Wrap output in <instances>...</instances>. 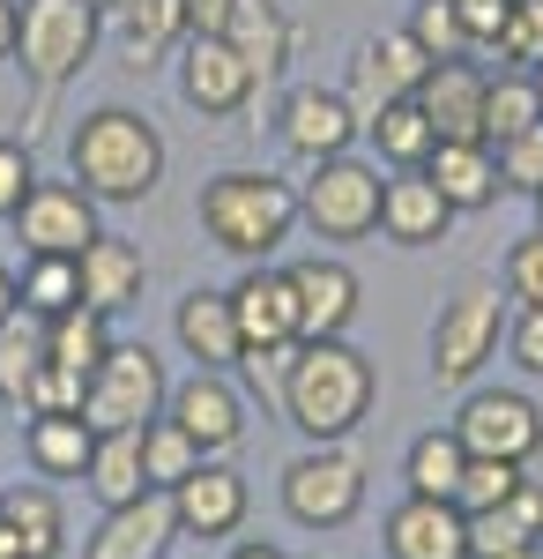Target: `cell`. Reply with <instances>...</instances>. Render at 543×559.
I'll return each mask as SVG.
<instances>
[{
    "label": "cell",
    "instance_id": "cell-1",
    "mask_svg": "<svg viewBox=\"0 0 543 559\" xmlns=\"http://www.w3.org/2000/svg\"><path fill=\"white\" fill-rule=\"evenodd\" d=\"M68 173H75V187L97 210L105 202H120V210L126 202H149L157 179H165V134L134 105H97L68 134Z\"/></svg>",
    "mask_w": 543,
    "mask_h": 559
},
{
    "label": "cell",
    "instance_id": "cell-2",
    "mask_svg": "<svg viewBox=\"0 0 543 559\" xmlns=\"http://www.w3.org/2000/svg\"><path fill=\"white\" fill-rule=\"evenodd\" d=\"M373 395H379L373 358L350 344V336H328V344H298L276 403H283V418L305 440H350V432L373 418Z\"/></svg>",
    "mask_w": 543,
    "mask_h": 559
},
{
    "label": "cell",
    "instance_id": "cell-3",
    "mask_svg": "<svg viewBox=\"0 0 543 559\" xmlns=\"http://www.w3.org/2000/svg\"><path fill=\"white\" fill-rule=\"evenodd\" d=\"M298 224V187L276 173H216L202 187V231L224 254L239 261H268Z\"/></svg>",
    "mask_w": 543,
    "mask_h": 559
},
{
    "label": "cell",
    "instance_id": "cell-4",
    "mask_svg": "<svg viewBox=\"0 0 543 559\" xmlns=\"http://www.w3.org/2000/svg\"><path fill=\"white\" fill-rule=\"evenodd\" d=\"M97 38H105V8L97 0H23L15 68L38 83V97H52V90H68L89 68Z\"/></svg>",
    "mask_w": 543,
    "mask_h": 559
},
{
    "label": "cell",
    "instance_id": "cell-5",
    "mask_svg": "<svg viewBox=\"0 0 543 559\" xmlns=\"http://www.w3.org/2000/svg\"><path fill=\"white\" fill-rule=\"evenodd\" d=\"M365 508V455L350 440H313L283 471V515L298 530H342Z\"/></svg>",
    "mask_w": 543,
    "mask_h": 559
},
{
    "label": "cell",
    "instance_id": "cell-6",
    "mask_svg": "<svg viewBox=\"0 0 543 559\" xmlns=\"http://www.w3.org/2000/svg\"><path fill=\"white\" fill-rule=\"evenodd\" d=\"M499 336H506L499 284H461L455 299L439 306V321H432V381L469 388L492 358H499Z\"/></svg>",
    "mask_w": 543,
    "mask_h": 559
},
{
    "label": "cell",
    "instance_id": "cell-7",
    "mask_svg": "<svg viewBox=\"0 0 543 559\" xmlns=\"http://www.w3.org/2000/svg\"><path fill=\"white\" fill-rule=\"evenodd\" d=\"M165 366H157V350L149 344H112L105 350V366L89 373L83 388V418L97 432H142L149 418H165Z\"/></svg>",
    "mask_w": 543,
    "mask_h": 559
},
{
    "label": "cell",
    "instance_id": "cell-8",
    "mask_svg": "<svg viewBox=\"0 0 543 559\" xmlns=\"http://www.w3.org/2000/svg\"><path fill=\"white\" fill-rule=\"evenodd\" d=\"M379 187H387L379 165H365V157H328V165H313L305 187H298V224H313L335 247L373 239L379 231Z\"/></svg>",
    "mask_w": 543,
    "mask_h": 559
},
{
    "label": "cell",
    "instance_id": "cell-9",
    "mask_svg": "<svg viewBox=\"0 0 543 559\" xmlns=\"http://www.w3.org/2000/svg\"><path fill=\"white\" fill-rule=\"evenodd\" d=\"M455 440L469 455H492V463H536L543 455V411L521 388H469L455 411Z\"/></svg>",
    "mask_w": 543,
    "mask_h": 559
},
{
    "label": "cell",
    "instance_id": "cell-10",
    "mask_svg": "<svg viewBox=\"0 0 543 559\" xmlns=\"http://www.w3.org/2000/svg\"><path fill=\"white\" fill-rule=\"evenodd\" d=\"M8 224H15L23 254H68V261H75L89 239L105 231V224H97V202H89L75 179H38Z\"/></svg>",
    "mask_w": 543,
    "mask_h": 559
},
{
    "label": "cell",
    "instance_id": "cell-11",
    "mask_svg": "<svg viewBox=\"0 0 543 559\" xmlns=\"http://www.w3.org/2000/svg\"><path fill=\"white\" fill-rule=\"evenodd\" d=\"M276 134H283V150H291L298 165H328V157H350V142L365 134V120H358V105H350L342 90L298 83L291 97H283Z\"/></svg>",
    "mask_w": 543,
    "mask_h": 559
},
{
    "label": "cell",
    "instance_id": "cell-12",
    "mask_svg": "<svg viewBox=\"0 0 543 559\" xmlns=\"http://www.w3.org/2000/svg\"><path fill=\"white\" fill-rule=\"evenodd\" d=\"M179 97H186L202 120L246 112L253 75H246V60L224 45V31H186V45H179Z\"/></svg>",
    "mask_w": 543,
    "mask_h": 559
},
{
    "label": "cell",
    "instance_id": "cell-13",
    "mask_svg": "<svg viewBox=\"0 0 543 559\" xmlns=\"http://www.w3.org/2000/svg\"><path fill=\"white\" fill-rule=\"evenodd\" d=\"M165 418L216 463V455H231V448L246 440V395L224 381V373H202V366H194V381H179L165 395Z\"/></svg>",
    "mask_w": 543,
    "mask_h": 559
},
{
    "label": "cell",
    "instance_id": "cell-14",
    "mask_svg": "<svg viewBox=\"0 0 543 559\" xmlns=\"http://www.w3.org/2000/svg\"><path fill=\"white\" fill-rule=\"evenodd\" d=\"M432 75V52H424L410 31H379V38L358 45V68H350V105H358V120H373L379 105H395V97H418V83Z\"/></svg>",
    "mask_w": 543,
    "mask_h": 559
},
{
    "label": "cell",
    "instance_id": "cell-15",
    "mask_svg": "<svg viewBox=\"0 0 543 559\" xmlns=\"http://www.w3.org/2000/svg\"><path fill=\"white\" fill-rule=\"evenodd\" d=\"M291 292H298V344H328V336H350L358 321V276L350 261H328V254H305L291 261Z\"/></svg>",
    "mask_w": 543,
    "mask_h": 559
},
{
    "label": "cell",
    "instance_id": "cell-16",
    "mask_svg": "<svg viewBox=\"0 0 543 559\" xmlns=\"http://www.w3.org/2000/svg\"><path fill=\"white\" fill-rule=\"evenodd\" d=\"M231 313H239V336H246V350L298 344V292H291V269H276V261H246V276L231 284Z\"/></svg>",
    "mask_w": 543,
    "mask_h": 559
},
{
    "label": "cell",
    "instance_id": "cell-17",
    "mask_svg": "<svg viewBox=\"0 0 543 559\" xmlns=\"http://www.w3.org/2000/svg\"><path fill=\"white\" fill-rule=\"evenodd\" d=\"M246 508H253L246 477L231 471L224 455H216V463H202L194 477H179V485H171V515H179V537H231V530L246 522Z\"/></svg>",
    "mask_w": 543,
    "mask_h": 559
},
{
    "label": "cell",
    "instance_id": "cell-18",
    "mask_svg": "<svg viewBox=\"0 0 543 559\" xmlns=\"http://www.w3.org/2000/svg\"><path fill=\"white\" fill-rule=\"evenodd\" d=\"M484 83L492 75L476 60H432V75L418 83V112L439 142H484Z\"/></svg>",
    "mask_w": 543,
    "mask_h": 559
},
{
    "label": "cell",
    "instance_id": "cell-19",
    "mask_svg": "<svg viewBox=\"0 0 543 559\" xmlns=\"http://www.w3.org/2000/svg\"><path fill=\"white\" fill-rule=\"evenodd\" d=\"M171 336L179 350L202 366V373H231L239 358H246V336H239V313H231V292H186L179 313H171Z\"/></svg>",
    "mask_w": 543,
    "mask_h": 559
},
{
    "label": "cell",
    "instance_id": "cell-20",
    "mask_svg": "<svg viewBox=\"0 0 543 559\" xmlns=\"http://www.w3.org/2000/svg\"><path fill=\"white\" fill-rule=\"evenodd\" d=\"M75 276H83V306L112 321V313H126V306H142L149 261H142V247H134V239H120V231H97L83 254H75Z\"/></svg>",
    "mask_w": 543,
    "mask_h": 559
},
{
    "label": "cell",
    "instance_id": "cell-21",
    "mask_svg": "<svg viewBox=\"0 0 543 559\" xmlns=\"http://www.w3.org/2000/svg\"><path fill=\"white\" fill-rule=\"evenodd\" d=\"M379 537H387V559H469V515L455 500H418L410 492Z\"/></svg>",
    "mask_w": 543,
    "mask_h": 559
},
{
    "label": "cell",
    "instance_id": "cell-22",
    "mask_svg": "<svg viewBox=\"0 0 543 559\" xmlns=\"http://www.w3.org/2000/svg\"><path fill=\"white\" fill-rule=\"evenodd\" d=\"M171 537H179L171 492H142V500H126V508H105L97 537H89V559H165Z\"/></svg>",
    "mask_w": 543,
    "mask_h": 559
},
{
    "label": "cell",
    "instance_id": "cell-23",
    "mask_svg": "<svg viewBox=\"0 0 543 559\" xmlns=\"http://www.w3.org/2000/svg\"><path fill=\"white\" fill-rule=\"evenodd\" d=\"M224 45L246 60L253 90L276 83V75L291 68V15H283V0H231V15H224Z\"/></svg>",
    "mask_w": 543,
    "mask_h": 559
},
{
    "label": "cell",
    "instance_id": "cell-24",
    "mask_svg": "<svg viewBox=\"0 0 543 559\" xmlns=\"http://www.w3.org/2000/svg\"><path fill=\"white\" fill-rule=\"evenodd\" d=\"M447 224H455V210H447V194L432 187V173H395L379 187V231H387L395 247H439Z\"/></svg>",
    "mask_w": 543,
    "mask_h": 559
},
{
    "label": "cell",
    "instance_id": "cell-25",
    "mask_svg": "<svg viewBox=\"0 0 543 559\" xmlns=\"http://www.w3.org/2000/svg\"><path fill=\"white\" fill-rule=\"evenodd\" d=\"M424 173H432V187L447 194V210H455V216H476V210H492V202L506 194L492 142H439V150L424 157Z\"/></svg>",
    "mask_w": 543,
    "mask_h": 559
},
{
    "label": "cell",
    "instance_id": "cell-26",
    "mask_svg": "<svg viewBox=\"0 0 543 559\" xmlns=\"http://www.w3.org/2000/svg\"><path fill=\"white\" fill-rule=\"evenodd\" d=\"M23 448H31V471L52 485V477H83L89 448H97V426L83 411H52V418H31L23 426Z\"/></svg>",
    "mask_w": 543,
    "mask_h": 559
},
{
    "label": "cell",
    "instance_id": "cell-27",
    "mask_svg": "<svg viewBox=\"0 0 543 559\" xmlns=\"http://www.w3.org/2000/svg\"><path fill=\"white\" fill-rule=\"evenodd\" d=\"M0 522L23 537V552L31 559H60V545H68V515H60V492L52 485H8L0 492Z\"/></svg>",
    "mask_w": 543,
    "mask_h": 559
},
{
    "label": "cell",
    "instance_id": "cell-28",
    "mask_svg": "<svg viewBox=\"0 0 543 559\" xmlns=\"http://www.w3.org/2000/svg\"><path fill=\"white\" fill-rule=\"evenodd\" d=\"M105 350H112V321L89 313V306H68V313L45 321V366H60V373H75V381H89V373L105 366Z\"/></svg>",
    "mask_w": 543,
    "mask_h": 559
},
{
    "label": "cell",
    "instance_id": "cell-29",
    "mask_svg": "<svg viewBox=\"0 0 543 559\" xmlns=\"http://www.w3.org/2000/svg\"><path fill=\"white\" fill-rule=\"evenodd\" d=\"M186 0H134V8H120V38H126V68H157L165 52H179L186 45Z\"/></svg>",
    "mask_w": 543,
    "mask_h": 559
},
{
    "label": "cell",
    "instance_id": "cell-30",
    "mask_svg": "<svg viewBox=\"0 0 543 559\" xmlns=\"http://www.w3.org/2000/svg\"><path fill=\"white\" fill-rule=\"evenodd\" d=\"M83 485L97 492V508H126V500H142V492H149V471H142V432H97Z\"/></svg>",
    "mask_w": 543,
    "mask_h": 559
},
{
    "label": "cell",
    "instance_id": "cell-31",
    "mask_svg": "<svg viewBox=\"0 0 543 559\" xmlns=\"http://www.w3.org/2000/svg\"><path fill=\"white\" fill-rule=\"evenodd\" d=\"M365 134H373V150L395 165V173H424V157L439 150V134H432V120L418 112V97H395V105H379L373 120H365Z\"/></svg>",
    "mask_w": 543,
    "mask_h": 559
},
{
    "label": "cell",
    "instance_id": "cell-32",
    "mask_svg": "<svg viewBox=\"0 0 543 559\" xmlns=\"http://www.w3.org/2000/svg\"><path fill=\"white\" fill-rule=\"evenodd\" d=\"M461 471H469V448L455 440V426L418 432V440H410V455H402V477H410V492H418V500H455Z\"/></svg>",
    "mask_w": 543,
    "mask_h": 559
},
{
    "label": "cell",
    "instance_id": "cell-33",
    "mask_svg": "<svg viewBox=\"0 0 543 559\" xmlns=\"http://www.w3.org/2000/svg\"><path fill=\"white\" fill-rule=\"evenodd\" d=\"M38 373H45V321L31 306H15V313L0 321V403L23 411V395H31Z\"/></svg>",
    "mask_w": 543,
    "mask_h": 559
},
{
    "label": "cell",
    "instance_id": "cell-34",
    "mask_svg": "<svg viewBox=\"0 0 543 559\" xmlns=\"http://www.w3.org/2000/svg\"><path fill=\"white\" fill-rule=\"evenodd\" d=\"M543 120V97H536V75L529 68H499L484 83V142H514Z\"/></svg>",
    "mask_w": 543,
    "mask_h": 559
},
{
    "label": "cell",
    "instance_id": "cell-35",
    "mask_svg": "<svg viewBox=\"0 0 543 559\" xmlns=\"http://www.w3.org/2000/svg\"><path fill=\"white\" fill-rule=\"evenodd\" d=\"M15 299L31 306L38 321H52V313L83 306V276H75V261H68V254H31V269L15 276Z\"/></svg>",
    "mask_w": 543,
    "mask_h": 559
},
{
    "label": "cell",
    "instance_id": "cell-36",
    "mask_svg": "<svg viewBox=\"0 0 543 559\" xmlns=\"http://www.w3.org/2000/svg\"><path fill=\"white\" fill-rule=\"evenodd\" d=\"M202 463H209V455L171 426V418H149V426H142V471H149V492H171L179 477H194Z\"/></svg>",
    "mask_w": 543,
    "mask_h": 559
},
{
    "label": "cell",
    "instance_id": "cell-37",
    "mask_svg": "<svg viewBox=\"0 0 543 559\" xmlns=\"http://www.w3.org/2000/svg\"><path fill=\"white\" fill-rule=\"evenodd\" d=\"M402 31H410L432 60H469V31H461V8H455V0H418Z\"/></svg>",
    "mask_w": 543,
    "mask_h": 559
},
{
    "label": "cell",
    "instance_id": "cell-38",
    "mask_svg": "<svg viewBox=\"0 0 543 559\" xmlns=\"http://www.w3.org/2000/svg\"><path fill=\"white\" fill-rule=\"evenodd\" d=\"M521 471H529V463H492V455H469L455 508H461V515H476V508H506V500H514V485H521Z\"/></svg>",
    "mask_w": 543,
    "mask_h": 559
},
{
    "label": "cell",
    "instance_id": "cell-39",
    "mask_svg": "<svg viewBox=\"0 0 543 559\" xmlns=\"http://www.w3.org/2000/svg\"><path fill=\"white\" fill-rule=\"evenodd\" d=\"M492 157H499V187L529 194V202L543 194V120L529 134H514V142H492Z\"/></svg>",
    "mask_w": 543,
    "mask_h": 559
},
{
    "label": "cell",
    "instance_id": "cell-40",
    "mask_svg": "<svg viewBox=\"0 0 543 559\" xmlns=\"http://www.w3.org/2000/svg\"><path fill=\"white\" fill-rule=\"evenodd\" d=\"M521 545H536V537L506 515V508H476L469 515V559H506V552H521Z\"/></svg>",
    "mask_w": 543,
    "mask_h": 559
},
{
    "label": "cell",
    "instance_id": "cell-41",
    "mask_svg": "<svg viewBox=\"0 0 543 559\" xmlns=\"http://www.w3.org/2000/svg\"><path fill=\"white\" fill-rule=\"evenodd\" d=\"M506 68H543V0H514L506 15V38H499Z\"/></svg>",
    "mask_w": 543,
    "mask_h": 559
},
{
    "label": "cell",
    "instance_id": "cell-42",
    "mask_svg": "<svg viewBox=\"0 0 543 559\" xmlns=\"http://www.w3.org/2000/svg\"><path fill=\"white\" fill-rule=\"evenodd\" d=\"M506 299L514 306H543V231H529V239H514L506 247Z\"/></svg>",
    "mask_w": 543,
    "mask_h": 559
},
{
    "label": "cell",
    "instance_id": "cell-43",
    "mask_svg": "<svg viewBox=\"0 0 543 559\" xmlns=\"http://www.w3.org/2000/svg\"><path fill=\"white\" fill-rule=\"evenodd\" d=\"M38 187V165H31V142H8L0 134V224L23 210V194Z\"/></svg>",
    "mask_w": 543,
    "mask_h": 559
},
{
    "label": "cell",
    "instance_id": "cell-44",
    "mask_svg": "<svg viewBox=\"0 0 543 559\" xmlns=\"http://www.w3.org/2000/svg\"><path fill=\"white\" fill-rule=\"evenodd\" d=\"M83 388L75 373H60V366H45L38 381H31V395H23V418H52V411H83Z\"/></svg>",
    "mask_w": 543,
    "mask_h": 559
},
{
    "label": "cell",
    "instance_id": "cell-45",
    "mask_svg": "<svg viewBox=\"0 0 543 559\" xmlns=\"http://www.w3.org/2000/svg\"><path fill=\"white\" fill-rule=\"evenodd\" d=\"M455 8H461V31H469V52H499L514 0H455Z\"/></svg>",
    "mask_w": 543,
    "mask_h": 559
},
{
    "label": "cell",
    "instance_id": "cell-46",
    "mask_svg": "<svg viewBox=\"0 0 543 559\" xmlns=\"http://www.w3.org/2000/svg\"><path fill=\"white\" fill-rule=\"evenodd\" d=\"M506 350H514V366H521V373H536V381H543V306L506 313Z\"/></svg>",
    "mask_w": 543,
    "mask_h": 559
},
{
    "label": "cell",
    "instance_id": "cell-47",
    "mask_svg": "<svg viewBox=\"0 0 543 559\" xmlns=\"http://www.w3.org/2000/svg\"><path fill=\"white\" fill-rule=\"evenodd\" d=\"M506 515H514V522H521V530H529V537L543 545V477H529V471H521L514 500H506Z\"/></svg>",
    "mask_w": 543,
    "mask_h": 559
},
{
    "label": "cell",
    "instance_id": "cell-48",
    "mask_svg": "<svg viewBox=\"0 0 543 559\" xmlns=\"http://www.w3.org/2000/svg\"><path fill=\"white\" fill-rule=\"evenodd\" d=\"M224 15H231V0H186V23L194 31H224Z\"/></svg>",
    "mask_w": 543,
    "mask_h": 559
},
{
    "label": "cell",
    "instance_id": "cell-49",
    "mask_svg": "<svg viewBox=\"0 0 543 559\" xmlns=\"http://www.w3.org/2000/svg\"><path fill=\"white\" fill-rule=\"evenodd\" d=\"M15 31H23V0H0V60H15Z\"/></svg>",
    "mask_w": 543,
    "mask_h": 559
},
{
    "label": "cell",
    "instance_id": "cell-50",
    "mask_svg": "<svg viewBox=\"0 0 543 559\" xmlns=\"http://www.w3.org/2000/svg\"><path fill=\"white\" fill-rule=\"evenodd\" d=\"M15 306H23V299H15V269H8V261H0V321H8V313H15Z\"/></svg>",
    "mask_w": 543,
    "mask_h": 559
},
{
    "label": "cell",
    "instance_id": "cell-51",
    "mask_svg": "<svg viewBox=\"0 0 543 559\" xmlns=\"http://www.w3.org/2000/svg\"><path fill=\"white\" fill-rule=\"evenodd\" d=\"M231 559H291V552H276V545H261V537H246V545H231Z\"/></svg>",
    "mask_w": 543,
    "mask_h": 559
},
{
    "label": "cell",
    "instance_id": "cell-52",
    "mask_svg": "<svg viewBox=\"0 0 543 559\" xmlns=\"http://www.w3.org/2000/svg\"><path fill=\"white\" fill-rule=\"evenodd\" d=\"M506 559H543V545H521V552H506Z\"/></svg>",
    "mask_w": 543,
    "mask_h": 559
},
{
    "label": "cell",
    "instance_id": "cell-53",
    "mask_svg": "<svg viewBox=\"0 0 543 559\" xmlns=\"http://www.w3.org/2000/svg\"><path fill=\"white\" fill-rule=\"evenodd\" d=\"M97 8H112V15H120V8H134V0H97Z\"/></svg>",
    "mask_w": 543,
    "mask_h": 559
},
{
    "label": "cell",
    "instance_id": "cell-54",
    "mask_svg": "<svg viewBox=\"0 0 543 559\" xmlns=\"http://www.w3.org/2000/svg\"><path fill=\"white\" fill-rule=\"evenodd\" d=\"M529 75H536V97H543V68H529Z\"/></svg>",
    "mask_w": 543,
    "mask_h": 559
},
{
    "label": "cell",
    "instance_id": "cell-55",
    "mask_svg": "<svg viewBox=\"0 0 543 559\" xmlns=\"http://www.w3.org/2000/svg\"><path fill=\"white\" fill-rule=\"evenodd\" d=\"M536 231H543V194H536Z\"/></svg>",
    "mask_w": 543,
    "mask_h": 559
},
{
    "label": "cell",
    "instance_id": "cell-56",
    "mask_svg": "<svg viewBox=\"0 0 543 559\" xmlns=\"http://www.w3.org/2000/svg\"><path fill=\"white\" fill-rule=\"evenodd\" d=\"M0 492H8V485H0Z\"/></svg>",
    "mask_w": 543,
    "mask_h": 559
},
{
    "label": "cell",
    "instance_id": "cell-57",
    "mask_svg": "<svg viewBox=\"0 0 543 559\" xmlns=\"http://www.w3.org/2000/svg\"><path fill=\"white\" fill-rule=\"evenodd\" d=\"M165 559H171V552H165Z\"/></svg>",
    "mask_w": 543,
    "mask_h": 559
}]
</instances>
